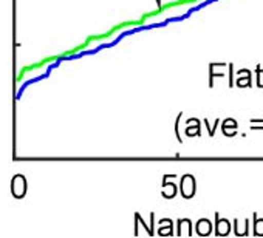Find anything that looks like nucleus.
<instances>
[{
    "label": "nucleus",
    "mask_w": 263,
    "mask_h": 238,
    "mask_svg": "<svg viewBox=\"0 0 263 238\" xmlns=\"http://www.w3.org/2000/svg\"><path fill=\"white\" fill-rule=\"evenodd\" d=\"M228 232H229V221L218 220V213H217V235H226Z\"/></svg>",
    "instance_id": "1"
},
{
    "label": "nucleus",
    "mask_w": 263,
    "mask_h": 238,
    "mask_svg": "<svg viewBox=\"0 0 263 238\" xmlns=\"http://www.w3.org/2000/svg\"><path fill=\"white\" fill-rule=\"evenodd\" d=\"M197 230L200 235H208L211 232V223L208 220H200L197 224Z\"/></svg>",
    "instance_id": "2"
},
{
    "label": "nucleus",
    "mask_w": 263,
    "mask_h": 238,
    "mask_svg": "<svg viewBox=\"0 0 263 238\" xmlns=\"http://www.w3.org/2000/svg\"><path fill=\"white\" fill-rule=\"evenodd\" d=\"M187 189H189V193L191 195H194L195 193V180H192L191 181V184H186V181H184V178H183V195L186 196V193H187Z\"/></svg>",
    "instance_id": "3"
},
{
    "label": "nucleus",
    "mask_w": 263,
    "mask_h": 238,
    "mask_svg": "<svg viewBox=\"0 0 263 238\" xmlns=\"http://www.w3.org/2000/svg\"><path fill=\"white\" fill-rule=\"evenodd\" d=\"M254 235H263V220L257 221V216L254 215Z\"/></svg>",
    "instance_id": "4"
}]
</instances>
